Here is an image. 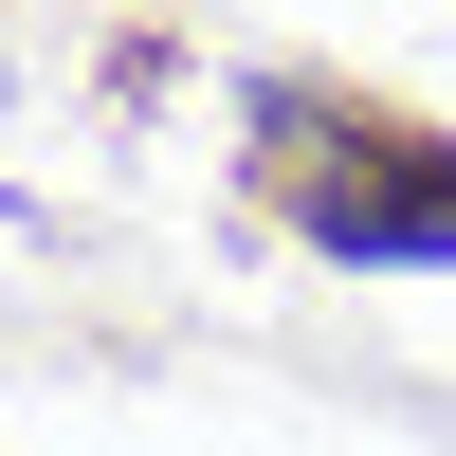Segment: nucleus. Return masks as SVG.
<instances>
[{
	"mask_svg": "<svg viewBox=\"0 0 456 456\" xmlns=\"http://www.w3.org/2000/svg\"><path fill=\"white\" fill-rule=\"evenodd\" d=\"M311 219H329L347 256H456V165H420V128H365L347 183H329Z\"/></svg>",
	"mask_w": 456,
	"mask_h": 456,
	"instance_id": "f257e3e1",
	"label": "nucleus"
}]
</instances>
